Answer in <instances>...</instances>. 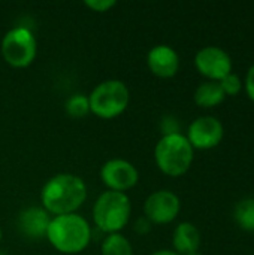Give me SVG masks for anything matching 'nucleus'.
Listing matches in <instances>:
<instances>
[{"label":"nucleus","mask_w":254,"mask_h":255,"mask_svg":"<svg viewBox=\"0 0 254 255\" xmlns=\"http://www.w3.org/2000/svg\"><path fill=\"white\" fill-rule=\"evenodd\" d=\"M181 209L180 197L169 190H159L151 193L144 203V217L151 224H169L172 223Z\"/></svg>","instance_id":"nucleus-7"},{"label":"nucleus","mask_w":254,"mask_h":255,"mask_svg":"<svg viewBox=\"0 0 254 255\" xmlns=\"http://www.w3.org/2000/svg\"><path fill=\"white\" fill-rule=\"evenodd\" d=\"M195 66L202 76L216 82L232 73V58L219 46H205L199 49L195 55Z\"/></svg>","instance_id":"nucleus-8"},{"label":"nucleus","mask_w":254,"mask_h":255,"mask_svg":"<svg viewBox=\"0 0 254 255\" xmlns=\"http://www.w3.org/2000/svg\"><path fill=\"white\" fill-rule=\"evenodd\" d=\"M36 37L27 27L10 28L1 40V55L12 67L22 69L30 66L36 58Z\"/></svg>","instance_id":"nucleus-6"},{"label":"nucleus","mask_w":254,"mask_h":255,"mask_svg":"<svg viewBox=\"0 0 254 255\" xmlns=\"http://www.w3.org/2000/svg\"><path fill=\"white\" fill-rule=\"evenodd\" d=\"M160 130L163 136H171V134H178L181 133V124L177 117L174 115H165L160 121Z\"/></svg>","instance_id":"nucleus-19"},{"label":"nucleus","mask_w":254,"mask_h":255,"mask_svg":"<svg viewBox=\"0 0 254 255\" xmlns=\"http://www.w3.org/2000/svg\"><path fill=\"white\" fill-rule=\"evenodd\" d=\"M87 199L85 182L72 173H58L40 191L42 208L54 217L75 214Z\"/></svg>","instance_id":"nucleus-1"},{"label":"nucleus","mask_w":254,"mask_h":255,"mask_svg":"<svg viewBox=\"0 0 254 255\" xmlns=\"http://www.w3.org/2000/svg\"><path fill=\"white\" fill-rule=\"evenodd\" d=\"M0 255H7V254H6V253H1V251H0Z\"/></svg>","instance_id":"nucleus-26"},{"label":"nucleus","mask_w":254,"mask_h":255,"mask_svg":"<svg viewBox=\"0 0 254 255\" xmlns=\"http://www.w3.org/2000/svg\"><path fill=\"white\" fill-rule=\"evenodd\" d=\"M129 100L130 93L127 85L120 79H108L90 93V112L102 120H112L127 109Z\"/></svg>","instance_id":"nucleus-5"},{"label":"nucleus","mask_w":254,"mask_h":255,"mask_svg":"<svg viewBox=\"0 0 254 255\" xmlns=\"http://www.w3.org/2000/svg\"><path fill=\"white\" fill-rule=\"evenodd\" d=\"M195 157V149L192 148L187 137L181 133L163 136L154 149V160L160 172L168 176L178 178L189 172Z\"/></svg>","instance_id":"nucleus-4"},{"label":"nucleus","mask_w":254,"mask_h":255,"mask_svg":"<svg viewBox=\"0 0 254 255\" xmlns=\"http://www.w3.org/2000/svg\"><path fill=\"white\" fill-rule=\"evenodd\" d=\"M102 255H133V248L130 241L123 235H106L102 242Z\"/></svg>","instance_id":"nucleus-16"},{"label":"nucleus","mask_w":254,"mask_h":255,"mask_svg":"<svg viewBox=\"0 0 254 255\" xmlns=\"http://www.w3.org/2000/svg\"><path fill=\"white\" fill-rule=\"evenodd\" d=\"M46 239L61 254H79L91 242V227L78 214L54 217L48 226Z\"/></svg>","instance_id":"nucleus-2"},{"label":"nucleus","mask_w":254,"mask_h":255,"mask_svg":"<svg viewBox=\"0 0 254 255\" xmlns=\"http://www.w3.org/2000/svg\"><path fill=\"white\" fill-rule=\"evenodd\" d=\"M225 93L219 82L216 81H207L202 82L196 91H195V103L201 108H214L219 106L225 100Z\"/></svg>","instance_id":"nucleus-14"},{"label":"nucleus","mask_w":254,"mask_h":255,"mask_svg":"<svg viewBox=\"0 0 254 255\" xmlns=\"http://www.w3.org/2000/svg\"><path fill=\"white\" fill-rule=\"evenodd\" d=\"M100 178L109 191L124 193L127 190H132L138 184L139 172L130 161L112 158L102 166Z\"/></svg>","instance_id":"nucleus-10"},{"label":"nucleus","mask_w":254,"mask_h":255,"mask_svg":"<svg viewBox=\"0 0 254 255\" xmlns=\"http://www.w3.org/2000/svg\"><path fill=\"white\" fill-rule=\"evenodd\" d=\"M132 215V203L126 193L105 191L102 193L93 206V220L105 235H114L123 230Z\"/></svg>","instance_id":"nucleus-3"},{"label":"nucleus","mask_w":254,"mask_h":255,"mask_svg":"<svg viewBox=\"0 0 254 255\" xmlns=\"http://www.w3.org/2000/svg\"><path fill=\"white\" fill-rule=\"evenodd\" d=\"M147 64L157 78H172L180 69V57L169 45H156L147 55Z\"/></svg>","instance_id":"nucleus-11"},{"label":"nucleus","mask_w":254,"mask_h":255,"mask_svg":"<svg viewBox=\"0 0 254 255\" xmlns=\"http://www.w3.org/2000/svg\"><path fill=\"white\" fill-rule=\"evenodd\" d=\"M246 91H247V96L252 99V102H254V64L249 69L247 72V76H246Z\"/></svg>","instance_id":"nucleus-22"},{"label":"nucleus","mask_w":254,"mask_h":255,"mask_svg":"<svg viewBox=\"0 0 254 255\" xmlns=\"http://www.w3.org/2000/svg\"><path fill=\"white\" fill-rule=\"evenodd\" d=\"M172 244H174V250L177 254L189 255L198 253L201 247V233L195 224L181 223L174 230Z\"/></svg>","instance_id":"nucleus-13"},{"label":"nucleus","mask_w":254,"mask_h":255,"mask_svg":"<svg viewBox=\"0 0 254 255\" xmlns=\"http://www.w3.org/2000/svg\"><path fill=\"white\" fill-rule=\"evenodd\" d=\"M234 220L241 230L254 233V197L243 199L237 203Z\"/></svg>","instance_id":"nucleus-15"},{"label":"nucleus","mask_w":254,"mask_h":255,"mask_svg":"<svg viewBox=\"0 0 254 255\" xmlns=\"http://www.w3.org/2000/svg\"><path fill=\"white\" fill-rule=\"evenodd\" d=\"M189 255H202V254H199V253H193V254H189Z\"/></svg>","instance_id":"nucleus-25"},{"label":"nucleus","mask_w":254,"mask_h":255,"mask_svg":"<svg viewBox=\"0 0 254 255\" xmlns=\"http://www.w3.org/2000/svg\"><path fill=\"white\" fill-rule=\"evenodd\" d=\"M219 84H220L225 96H237L243 90V82H241L240 76L235 73H229L222 81H219Z\"/></svg>","instance_id":"nucleus-18"},{"label":"nucleus","mask_w":254,"mask_h":255,"mask_svg":"<svg viewBox=\"0 0 254 255\" xmlns=\"http://www.w3.org/2000/svg\"><path fill=\"white\" fill-rule=\"evenodd\" d=\"M1 238H3V232H1V227H0V242H1Z\"/></svg>","instance_id":"nucleus-24"},{"label":"nucleus","mask_w":254,"mask_h":255,"mask_svg":"<svg viewBox=\"0 0 254 255\" xmlns=\"http://www.w3.org/2000/svg\"><path fill=\"white\" fill-rule=\"evenodd\" d=\"M66 112L70 118H75V120L84 118L90 112L88 96H84V94L70 96L66 102Z\"/></svg>","instance_id":"nucleus-17"},{"label":"nucleus","mask_w":254,"mask_h":255,"mask_svg":"<svg viewBox=\"0 0 254 255\" xmlns=\"http://www.w3.org/2000/svg\"><path fill=\"white\" fill-rule=\"evenodd\" d=\"M225 136V128L220 120L211 115L196 118L187 131V140L193 149H213L220 145Z\"/></svg>","instance_id":"nucleus-9"},{"label":"nucleus","mask_w":254,"mask_h":255,"mask_svg":"<svg viewBox=\"0 0 254 255\" xmlns=\"http://www.w3.org/2000/svg\"><path fill=\"white\" fill-rule=\"evenodd\" d=\"M151 255H180V254H177L175 251H169V250H160V251L153 253Z\"/></svg>","instance_id":"nucleus-23"},{"label":"nucleus","mask_w":254,"mask_h":255,"mask_svg":"<svg viewBox=\"0 0 254 255\" xmlns=\"http://www.w3.org/2000/svg\"><path fill=\"white\" fill-rule=\"evenodd\" d=\"M84 4L94 12H106L112 9L117 4V1L115 0H87L84 1Z\"/></svg>","instance_id":"nucleus-20"},{"label":"nucleus","mask_w":254,"mask_h":255,"mask_svg":"<svg viewBox=\"0 0 254 255\" xmlns=\"http://www.w3.org/2000/svg\"><path fill=\"white\" fill-rule=\"evenodd\" d=\"M151 229H153V224L150 223V220L147 218V217H139V218H136L135 220V223H133V230L138 233V235H141V236H144V235H148L150 232H151Z\"/></svg>","instance_id":"nucleus-21"},{"label":"nucleus","mask_w":254,"mask_h":255,"mask_svg":"<svg viewBox=\"0 0 254 255\" xmlns=\"http://www.w3.org/2000/svg\"><path fill=\"white\" fill-rule=\"evenodd\" d=\"M51 223L49 214L43 208H27L18 215V229L19 232L30 239L46 238V230Z\"/></svg>","instance_id":"nucleus-12"}]
</instances>
